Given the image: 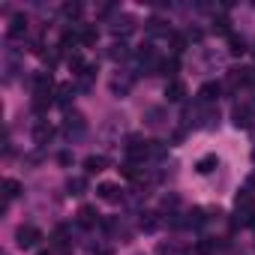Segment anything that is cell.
<instances>
[{"label": "cell", "mask_w": 255, "mask_h": 255, "mask_svg": "<svg viewBox=\"0 0 255 255\" xmlns=\"http://www.w3.org/2000/svg\"><path fill=\"white\" fill-rule=\"evenodd\" d=\"M150 153H156V141H147V138H138V135H132L126 141V156H129V162L147 159Z\"/></svg>", "instance_id": "obj_1"}, {"label": "cell", "mask_w": 255, "mask_h": 255, "mask_svg": "<svg viewBox=\"0 0 255 255\" xmlns=\"http://www.w3.org/2000/svg\"><path fill=\"white\" fill-rule=\"evenodd\" d=\"M39 240H42V231H39L36 225H21V228L15 231V243H18L21 249H33Z\"/></svg>", "instance_id": "obj_2"}, {"label": "cell", "mask_w": 255, "mask_h": 255, "mask_svg": "<svg viewBox=\"0 0 255 255\" xmlns=\"http://www.w3.org/2000/svg\"><path fill=\"white\" fill-rule=\"evenodd\" d=\"M84 129H87V123H84V117H81L78 111H69V114L63 117V132H66L69 138L84 135Z\"/></svg>", "instance_id": "obj_3"}, {"label": "cell", "mask_w": 255, "mask_h": 255, "mask_svg": "<svg viewBox=\"0 0 255 255\" xmlns=\"http://www.w3.org/2000/svg\"><path fill=\"white\" fill-rule=\"evenodd\" d=\"M231 117H234L237 129H252V126H255V108L252 105H237Z\"/></svg>", "instance_id": "obj_4"}, {"label": "cell", "mask_w": 255, "mask_h": 255, "mask_svg": "<svg viewBox=\"0 0 255 255\" xmlns=\"http://www.w3.org/2000/svg\"><path fill=\"white\" fill-rule=\"evenodd\" d=\"M111 30H114L117 36L132 33V30H135V18H132V15H126V12H120V15H114V21H111Z\"/></svg>", "instance_id": "obj_5"}, {"label": "cell", "mask_w": 255, "mask_h": 255, "mask_svg": "<svg viewBox=\"0 0 255 255\" xmlns=\"http://www.w3.org/2000/svg\"><path fill=\"white\" fill-rule=\"evenodd\" d=\"M129 90H132V75L120 72V75H114V78H111V93H114V96H126Z\"/></svg>", "instance_id": "obj_6"}, {"label": "cell", "mask_w": 255, "mask_h": 255, "mask_svg": "<svg viewBox=\"0 0 255 255\" xmlns=\"http://www.w3.org/2000/svg\"><path fill=\"white\" fill-rule=\"evenodd\" d=\"M165 96H168V102H183V99H186V84L177 81V78H171V81L165 84Z\"/></svg>", "instance_id": "obj_7"}, {"label": "cell", "mask_w": 255, "mask_h": 255, "mask_svg": "<svg viewBox=\"0 0 255 255\" xmlns=\"http://www.w3.org/2000/svg\"><path fill=\"white\" fill-rule=\"evenodd\" d=\"M96 195H99L102 201H111V204L123 198V192H120V186H117V183H99V186H96Z\"/></svg>", "instance_id": "obj_8"}, {"label": "cell", "mask_w": 255, "mask_h": 255, "mask_svg": "<svg viewBox=\"0 0 255 255\" xmlns=\"http://www.w3.org/2000/svg\"><path fill=\"white\" fill-rule=\"evenodd\" d=\"M219 93H222V84L219 81H207L198 90V102H213V99H219Z\"/></svg>", "instance_id": "obj_9"}, {"label": "cell", "mask_w": 255, "mask_h": 255, "mask_svg": "<svg viewBox=\"0 0 255 255\" xmlns=\"http://www.w3.org/2000/svg\"><path fill=\"white\" fill-rule=\"evenodd\" d=\"M219 168V156L216 153H204L198 162H195V171L198 174H210V171H216Z\"/></svg>", "instance_id": "obj_10"}, {"label": "cell", "mask_w": 255, "mask_h": 255, "mask_svg": "<svg viewBox=\"0 0 255 255\" xmlns=\"http://www.w3.org/2000/svg\"><path fill=\"white\" fill-rule=\"evenodd\" d=\"M27 33V15H12L9 21V39H18Z\"/></svg>", "instance_id": "obj_11"}, {"label": "cell", "mask_w": 255, "mask_h": 255, "mask_svg": "<svg viewBox=\"0 0 255 255\" xmlns=\"http://www.w3.org/2000/svg\"><path fill=\"white\" fill-rule=\"evenodd\" d=\"M96 222H99L96 207H81V210H78V225H81V228H93Z\"/></svg>", "instance_id": "obj_12"}, {"label": "cell", "mask_w": 255, "mask_h": 255, "mask_svg": "<svg viewBox=\"0 0 255 255\" xmlns=\"http://www.w3.org/2000/svg\"><path fill=\"white\" fill-rule=\"evenodd\" d=\"M51 243H54V249H66L69 246V225H57L51 234Z\"/></svg>", "instance_id": "obj_13"}, {"label": "cell", "mask_w": 255, "mask_h": 255, "mask_svg": "<svg viewBox=\"0 0 255 255\" xmlns=\"http://www.w3.org/2000/svg\"><path fill=\"white\" fill-rule=\"evenodd\" d=\"M33 93H51V75L48 72H36L33 75Z\"/></svg>", "instance_id": "obj_14"}, {"label": "cell", "mask_w": 255, "mask_h": 255, "mask_svg": "<svg viewBox=\"0 0 255 255\" xmlns=\"http://www.w3.org/2000/svg\"><path fill=\"white\" fill-rule=\"evenodd\" d=\"M105 165H108L105 156H87L84 159V171L87 174H99V171H105Z\"/></svg>", "instance_id": "obj_15"}, {"label": "cell", "mask_w": 255, "mask_h": 255, "mask_svg": "<svg viewBox=\"0 0 255 255\" xmlns=\"http://www.w3.org/2000/svg\"><path fill=\"white\" fill-rule=\"evenodd\" d=\"M234 204H237V210H255V195L249 189H240L237 198H234Z\"/></svg>", "instance_id": "obj_16"}, {"label": "cell", "mask_w": 255, "mask_h": 255, "mask_svg": "<svg viewBox=\"0 0 255 255\" xmlns=\"http://www.w3.org/2000/svg\"><path fill=\"white\" fill-rule=\"evenodd\" d=\"M51 135H54V129H51L48 123H36V129H33V141L36 144H48Z\"/></svg>", "instance_id": "obj_17"}, {"label": "cell", "mask_w": 255, "mask_h": 255, "mask_svg": "<svg viewBox=\"0 0 255 255\" xmlns=\"http://www.w3.org/2000/svg\"><path fill=\"white\" fill-rule=\"evenodd\" d=\"M3 195H6V204H9V201H15V198L21 195V183H18V180H12V177H6V180H3Z\"/></svg>", "instance_id": "obj_18"}, {"label": "cell", "mask_w": 255, "mask_h": 255, "mask_svg": "<svg viewBox=\"0 0 255 255\" xmlns=\"http://www.w3.org/2000/svg\"><path fill=\"white\" fill-rule=\"evenodd\" d=\"M99 39V30L96 27H78V42L81 45H93Z\"/></svg>", "instance_id": "obj_19"}, {"label": "cell", "mask_w": 255, "mask_h": 255, "mask_svg": "<svg viewBox=\"0 0 255 255\" xmlns=\"http://www.w3.org/2000/svg\"><path fill=\"white\" fill-rule=\"evenodd\" d=\"M66 189H69V195H84L87 192V177H69Z\"/></svg>", "instance_id": "obj_20"}, {"label": "cell", "mask_w": 255, "mask_h": 255, "mask_svg": "<svg viewBox=\"0 0 255 255\" xmlns=\"http://www.w3.org/2000/svg\"><path fill=\"white\" fill-rule=\"evenodd\" d=\"M138 225H141V231H156L159 228V216L156 213H141Z\"/></svg>", "instance_id": "obj_21"}, {"label": "cell", "mask_w": 255, "mask_h": 255, "mask_svg": "<svg viewBox=\"0 0 255 255\" xmlns=\"http://www.w3.org/2000/svg\"><path fill=\"white\" fill-rule=\"evenodd\" d=\"M216 246H219V243H216L213 237H201V240L195 243V252H198V255H210V252H213Z\"/></svg>", "instance_id": "obj_22"}, {"label": "cell", "mask_w": 255, "mask_h": 255, "mask_svg": "<svg viewBox=\"0 0 255 255\" xmlns=\"http://www.w3.org/2000/svg\"><path fill=\"white\" fill-rule=\"evenodd\" d=\"M72 93H75V87H72V84H60V87H57V99H54V102H57V105H66V102L72 99Z\"/></svg>", "instance_id": "obj_23"}, {"label": "cell", "mask_w": 255, "mask_h": 255, "mask_svg": "<svg viewBox=\"0 0 255 255\" xmlns=\"http://www.w3.org/2000/svg\"><path fill=\"white\" fill-rule=\"evenodd\" d=\"M228 45H231V48H228L231 54H243V51H246V39H243V36H234V33H231V36H228Z\"/></svg>", "instance_id": "obj_24"}, {"label": "cell", "mask_w": 255, "mask_h": 255, "mask_svg": "<svg viewBox=\"0 0 255 255\" xmlns=\"http://www.w3.org/2000/svg\"><path fill=\"white\" fill-rule=\"evenodd\" d=\"M180 69V60L177 57H168V60H162V75H174Z\"/></svg>", "instance_id": "obj_25"}, {"label": "cell", "mask_w": 255, "mask_h": 255, "mask_svg": "<svg viewBox=\"0 0 255 255\" xmlns=\"http://www.w3.org/2000/svg\"><path fill=\"white\" fill-rule=\"evenodd\" d=\"M120 174H123L126 180H138V168H135V162H126V165L120 168Z\"/></svg>", "instance_id": "obj_26"}, {"label": "cell", "mask_w": 255, "mask_h": 255, "mask_svg": "<svg viewBox=\"0 0 255 255\" xmlns=\"http://www.w3.org/2000/svg\"><path fill=\"white\" fill-rule=\"evenodd\" d=\"M228 24H231V21H228L225 15L216 18V21H213V33H228V36H231V27H228Z\"/></svg>", "instance_id": "obj_27"}, {"label": "cell", "mask_w": 255, "mask_h": 255, "mask_svg": "<svg viewBox=\"0 0 255 255\" xmlns=\"http://www.w3.org/2000/svg\"><path fill=\"white\" fill-rule=\"evenodd\" d=\"M162 123V108H147V126H159Z\"/></svg>", "instance_id": "obj_28"}, {"label": "cell", "mask_w": 255, "mask_h": 255, "mask_svg": "<svg viewBox=\"0 0 255 255\" xmlns=\"http://www.w3.org/2000/svg\"><path fill=\"white\" fill-rule=\"evenodd\" d=\"M63 15L66 18H78L81 15V3H63Z\"/></svg>", "instance_id": "obj_29"}, {"label": "cell", "mask_w": 255, "mask_h": 255, "mask_svg": "<svg viewBox=\"0 0 255 255\" xmlns=\"http://www.w3.org/2000/svg\"><path fill=\"white\" fill-rule=\"evenodd\" d=\"M126 54H129V48H126L123 42H114V45H111V57H117V60H123Z\"/></svg>", "instance_id": "obj_30"}, {"label": "cell", "mask_w": 255, "mask_h": 255, "mask_svg": "<svg viewBox=\"0 0 255 255\" xmlns=\"http://www.w3.org/2000/svg\"><path fill=\"white\" fill-rule=\"evenodd\" d=\"M162 24H165L162 18H150V21H147V33H165Z\"/></svg>", "instance_id": "obj_31"}, {"label": "cell", "mask_w": 255, "mask_h": 255, "mask_svg": "<svg viewBox=\"0 0 255 255\" xmlns=\"http://www.w3.org/2000/svg\"><path fill=\"white\" fill-rule=\"evenodd\" d=\"M171 45H174V51H177V54H180V51H186V36L171 33Z\"/></svg>", "instance_id": "obj_32"}, {"label": "cell", "mask_w": 255, "mask_h": 255, "mask_svg": "<svg viewBox=\"0 0 255 255\" xmlns=\"http://www.w3.org/2000/svg\"><path fill=\"white\" fill-rule=\"evenodd\" d=\"M156 252H159V255H174V246H171V243H159Z\"/></svg>", "instance_id": "obj_33"}, {"label": "cell", "mask_w": 255, "mask_h": 255, "mask_svg": "<svg viewBox=\"0 0 255 255\" xmlns=\"http://www.w3.org/2000/svg\"><path fill=\"white\" fill-rule=\"evenodd\" d=\"M96 255H114V252H111V249H99Z\"/></svg>", "instance_id": "obj_34"}, {"label": "cell", "mask_w": 255, "mask_h": 255, "mask_svg": "<svg viewBox=\"0 0 255 255\" xmlns=\"http://www.w3.org/2000/svg\"><path fill=\"white\" fill-rule=\"evenodd\" d=\"M249 225H252V228H255V216H252V222H249Z\"/></svg>", "instance_id": "obj_35"}, {"label": "cell", "mask_w": 255, "mask_h": 255, "mask_svg": "<svg viewBox=\"0 0 255 255\" xmlns=\"http://www.w3.org/2000/svg\"><path fill=\"white\" fill-rule=\"evenodd\" d=\"M252 162H255V150H252Z\"/></svg>", "instance_id": "obj_36"}, {"label": "cell", "mask_w": 255, "mask_h": 255, "mask_svg": "<svg viewBox=\"0 0 255 255\" xmlns=\"http://www.w3.org/2000/svg\"><path fill=\"white\" fill-rule=\"evenodd\" d=\"M39 255H48V252H39Z\"/></svg>", "instance_id": "obj_37"}]
</instances>
